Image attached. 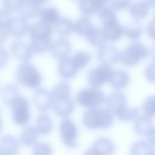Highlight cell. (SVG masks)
I'll list each match as a JSON object with an SVG mask.
<instances>
[{
    "label": "cell",
    "mask_w": 155,
    "mask_h": 155,
    "mask_svg": "<svg viewBox=\"0 0 155 155\" xmlns=\"http://www.w3.org/2000/svg\"><path fill=\"white\" fill-rule=\"evenodd\" d=\"M112 114L107 110L91 108L84 113L83 122L90 129H105L110 127L113 122Z\"/></svg>",
    "instance_id": "cell-1"
},
{
    "label": "cell",
    "mask_w": 155,
    "mask_h": 155,
    "mask_svg": "<svg viewBox=\"0 0 155 155\" xmlns=\"http://www.w3.org/2000/svg\"><path fill=\"white\" fill-rule=\"evenodd\" d=\"M16 75L18 81L29 88H35L40 84L41 78L38 70L32 65L23 63L17 68Z\"/></svg>",
    "instance_id": "cell-2"
},
{
    "label": "cell",
    "mask_w": 155,
    "mask_h": 155,
    "mask_svg": "<svg viewBox=\"0 0 155 155\" xmlns=\"http://www.w3.org/2000/svg\"><path fill=\"white\" fill-rule=\"evenodd\" d=\"M104 95L101 90L96 87H90L81 90L78 93L77 100L81 105L94 108L100 106L104 100Z\"/></svg>",
    "instance_id": "cell-3"
},
{
    "label": "cell",
    "mask_w": 155,
    "mask_h": 155,
    "mask_svg": "<svg viewBox=\"0 0 155 155\" xmlns=\"http://www.w3.org/2000/svg\"><path fill=\"white\" fill-rule=\"evenodd\" d=\"M59 131L62 141L65 145L71 148L77 147L78 130L73 121L69 119L62 121L60 125Z\"/></svg>",
    "instance_id": "cell-4"
},
{
    "label": "cell",
    "mask_w": 155,
    "mask_h": 155,
    "mask_svg": "<svg viewBox=\"0 0 155 155\" xmlns=\"http://www.w3.org/2000/svg\"><path fill=\"white\" fill-rule=\"evenodd\" d=\"M147 53V49L145 46L140 44L134 43L126 49L122 54V61L127 66H133L145 57Z\"/></svg>",
    "instance_id": "cell-5"
},
{
    "label": "cell",
    "mask_w": 155,
    "mask_h": 155,
    "mask_svg": "<svg viewBox=\"0 0 155 155\" xmlns=\"http://www.w3.org/2000/svg\"><path fill=\"white\" fill-rule=\"evenodd\" d=\"M109 66L103 65L91 70L87 77L88 81L91 86L98 87L109 82L113 71Z\"/></svg>",
    "instance_id": "cell-6"
},
{
    "label": "cell",
    "mask_w": 155,
    "mask_h": 155,
    "mask_svg": "<svg viewBox=\"0 0 155 155\" xmlns=\"http://www.w3.org/2000/svg\"><path fill=\"white\" fill-rule=\"evenodd\" d=\"M31 42L37 44H48L51 34L49 24L42 21L32 26L30 30Z\"/></svg>",
    "instance_id": "cell-7"
},
{
    "label": "cell",
    "mask_w": 155,
    "mask_h": 155,
    "mask_svg": "<svg viewBox=\"0 0 155 155\" xmlns=\"http://www.w3.org/2000/svg\"><path fill=\"white\" fill-rule=\"evenodd\" d=\"M105 102L107 110L115 115L127 105L125 96L118 91L110 94L106 98Z\"/></svg>",
    "instance_id": "cell-8"
},
{
    "label": "cell",
    "mask_w": 155,
    "mask_h": 155,
    "mask_svg": "<svg viewBox=\"0 0 155 155\" xmlns=\"http://www.w3.org/2000/svg\"><path fill=\"white\" fill-rule=\"evenodd\" d=\"M10 106L13 111V118L23 120L29 117V104L27 99L19 95L11 102Z\"/></svg>",
    "instance_id": "cell-9"
},
{
    "label": "cell",
    "mask_w": 155,
    "mask_h": 155,
    "mask_svg": "<svg viewBox=\"0 0 155 155\" xmlns=\"http://www.w3.org/2000/svg\"><path fill=\"white\" fill-rule=\"evenodd\" d=\"M28 28V24L26 18L19 15L12 17L6 31L13 36L18 37L24 35Z\"/></svg>",
    "instance_id": "cell-10"
},
{
    "label": "cell",
    "mask_w": 155,
    "mask_h": 155,
    "mask_svg": "<svg viewBox=\"0 0 155 155\" xmlns=\"http://www.w3.org/2000/svg\"><path fill=\"white\" fill-rule=\"evenodd\" d=\"M53 97L47 90L41 88L37 90L33 97L35 107L39 110L46 111L49 110L53 103Z\"/></svg>",
    "instance_id": "cell-11"
},
{
    "label": "cell",
    "mask_w": 155,
    "mask_h": 155,
    "mask_svg": "<svg viewBox=\"0 0 155 155\" xmlns=\"http://www.w3.org/2000/svg\"><path fill=\"white\" fill-rule=\"evenodd\" d=\"M134 128L136 134L141 136H147L154 129L151 117L144 114L137 116L135 119Z\"/></svg>",
    "instance_id": "cell-12"
},
{
    "label": "cell",
    "mask_w": 155,
    "mask_h": 155,
    "mask_svg": "<svg viewBox=\"0 0 155 155\" xmlns=\"http://www.w3.org/2000/svg\"><path fill=\"white\" fill-rule=\"evenodd\" d=\"M19 147L18 140L13 136L5 135L0 139V150L5 155H15Z\"/></svg>",
    "instance_id": "cell-13"
},
{
    "label": "cell",
    "mask_w": 155,
    "mask_h": 155,
    "mask_svg": "<svg viewBox=\"0 0 155 155\" xmlns=\"http://www.w3.org/2000/svg\"><path fill=\"white\" fill-rule=\"evenodd\" d=\"M10 50L12 54L20 61H25L31 58V48L25 42L16 40L11 45Z\"/></svg>",
    "instance_id": "cell-14"
},
{
    "label": "cell",
    "mask_w": 155,
    "mask_h": 155,
    "mask_svg": "<svg viewBox=\"0 0 155 155\" xmlns=\"http://www.w3.org/2000/svg\"><path fill=\"white\" fill-rule=\"evenodd\" d=\"M98 58L103 65L109 66L116 63L118 59L117 51L113 47L104 46L100 49Z\"/></svg>",
    "instance_id": "cell-15"
},
{
    "label": "cell",
    "mask_w": 155,
    "mask_h": 155,
    "mask_svg": "<svg viewBox=\"0 0 155 155\" xmlns=\"http://www.w3.org/2000/svg\"><path fill=\"white\" fill-rule=\"evenodd\" d=\"M55 112L58 116L66 117L72 112L74 104L73 100L69 97L64 99L56 100L54 105Z\"/></svg>",
    "instance_id": "cell-16"
},
{
    "label": "cell",
    "mask_w": 155,
    "mask_h": 155,
    "mask_svg": "<svg viewBox=\"0 0 155 155\" xmlns=\"http://www.w3.org/2000/svg\"><path fill=\"white\" fill-rule=\"evenodd\" d=\"M101 155H112L115 150V146L110 139L101 137L94 141L92 146Z\"/></svg>",
    "instance_id": "cell-17"
},
{
    "label": "cell",
    "mask_w": 155,
    "mask_h": 155,
    "mask_svg": "<svg viewBox=\"0 0 155 155\" xmlns=\"http://www.w3.org/2000/svg\"><path fill=\"white\" fill-rule=\"evenodd\" d=\"M130 78L125 71L118 70L113 71L109 82L112 86L117 89L125 88L128 84Z\"/></svg>",
    "instance_id": "cell-18"
},
{
    "label": "cell",
    "mask_w": 155,
    "mask_h": 155,
    "mask_svg": "<svg viewBox=\"0 0 155 155\" xmlns=\"http://www.w3.org/2000/svg\"><path fill=\"white\" fill-rule=\"evenodd\" d=\"M38 134L35 127L27 126L22 131L20 137L21 141L26 146H32L36 143Z\"/></svg>",
    "instance_id": "cell-19"
},
{
    "label": "cell",
    "mask_w": 155,
    "mask_h": 155,
    "mask_svg": "<svg viewBox=\"0 0 155 155\" xmlns=\"http://www.w3.org/2000/svg\"><path fill=\"white\" fill-rule=\"evenodd\" d=\"M153 146L148 141H138L134 143L130 150V155H150L154 151Z\"/></svg>",
    "instance_id": "cell-20"
},
{
    "label": "cell",
    "mask_w": 155,
    "mask_h": 155,
    "mask_svg": "<svg viewBox=\"0 0 155 155\" xmlns=\"http://www.w3.org/2000/svg\"><path fill=\"white\" fill-rule=\"evenodd\" d=\"M35 127L38 134L42 135L49 134L53 128L51 118L45 114L40 115L36 119Z\"/></svg>",
    "instance_id": "cell-21"
},
{
    "label": "cell",
    "mask_w": 155,
    "mask_h": 155,
    "mask_svg": "<svg viewBox=\"0 0 155 155\" xmlns=\"http://www.w3.org/2000/svg\"><path fill=\"white\" fill-rule=\"evenodd\" d=\"M104 0H85L80 3L81 8L82 11L87 14H94L101 10L106 4Z\"/></svg>",
    "instance_id": "cell-22"
},
{
    "label": "cell",
    "mask_w": 155,
    "mask_h": 155,
    "mask_svg": "<svg viewBox=\"0 0 155 155\" xmlns=\"http://www.w3.org/2000/svg\"><path fill=\"white\" fill-rule=\"evenodd\" d=\"M58 71L62 77L70 79L76 75L78 70L73 65L71 59H66L63 60L60 63Z\"/></svg>",
    "instance_id": "cell-23"
},
{
    "label": "cell",
    "mask_w": 155,
    "mask_h": 155,
    "mask_svg": "<svg viewBox=\"0 0 155 155\" xmlns=\"http://www.w3.org/2000/svg\"><path fill=\"white\" fill-rule=\"evenodd\" d=\"M103 29L106 39L114 40L119 38L121 35L123 29L117 21L104 26Z\"/></svg>",
    "instance_id": "cell-24"
},
{
    "label": "cell",
    "mask_w": 155,
    "mask_h": 155,
    "mask_svg": "<svg viewBox=\"0 0 155 155\" xmlns=\"http://www.w3.org/2000/svg\"><path fill=\"white\" fill-rule=\"evenodd\" d=\"M19 95L18 88L13 84H7L3 88L2 91L3 100L8 105H10L12 101Z\"/></svg>",
    "instance_id": "cell-25"
},
{
    "label": "cell",
    "mask_w": 155,
    "mask_h": 155,
    "mask_svg": "<svg viewBox=\"0 0 155 155\" xmlns=\"http://www.w3.org/2000/svg\"><path fill=\"white\" fill-rule=\"evenodd\" d=\"M152 2L149 1L134 4L130 7L131 13L136 18H142L147 14L149 7L153 3Z\"/></svg>",
    "instance_id": "cell-26"
},
{
    "label": "cell",
    "mask_w": 155,
    "mask_h": 155,
    "mask_svg": "<svg viewBox=\"0 0 155 155\" xmlns=\"http://www.w3.org/2000/svg\"><path fill=\"white\" fill-rule=\"evenodd\" d=\"M71 88L67 83L62 82L57 85L52 92V97L55 100H59L69 97Z\"/></svg>",
    "instance_id": "cell-27"
},
{
    "label": "cell",
    "mask_w": 155,
    "mask_h": 155,
    "mask_svg": "<svg viewBox=\"0 0 155 155\" xmlns=\"http://www.w3.org/2000/svg\"><path fill=\"white\" fill-rule=\"evenodd\" d=\"M138 112L137 108L129 107L126 105L116 115L120 120L129 121L135 120L138 116Z\"/></svg>",
    "instance_id": "cell-28"
},
{
    "label": "cell",
    "mask_w": 155,
    "mask_h": 155,
    "mask_svg": "<svg viewBox=\"0 0 155 155\" xmlns=\"http://www.w3.org/2000/svg\"><path fill=\"white\" fill-rule=\"evenodd\" d=\"M100 12L101 19L104 26L117 21L115 12L111 8L104 7Z\"/></svg>",
    "instance_id": "cell-29"
},
{
    "label": "cell",
    "mask_w": 155,
    "mask_h": 155,
    "mask_svg": "<svg viewBox=\"0 0 155 155\" xmlns=\"http://www.w3.org/2000/svg\"><path fill=\"white\" fill-rule=\"evenodd\" d=\"M90 58L88 54L81 52L76 54L71 60L74 67L78 70L84 67L88 63Z\"/></svg>",
    "instance_id": "cell-30"
},
{
    "label": "cell",
    "mask_w": 155,
    "mask_h": 155,
    "mask_svg": "<svg viewBox=\"0 0 155 155\" xmlns=\"http://www.w3.org/2000/svg\"><path fill=\"white\" fill-rule=\"evenodd\" d=\"M76 27L79 33L87 37L94 28L91 22L86 19H82L78 21L77 23Z\"/></svg>",
    "instance_id": "cell-31"
},
{
    "label": "cell",
    "mask_w": 155,
    "mask_h": 155,
    "mask_svg": "<svg viewBox=\"0 0 155 155\" xmlns=\"http://www.w3.org/2000/svg\"><path fill=\"white\" fill-rule=\"evenodd\" d=\"M88 38L91 42L95 45L101 44L106 39L103 29L95 28Z\"/></svg>",
    "instance_id": "cell-32"
},
{
    "label": "cell",
    "mask_w": 155,
    "mask_h": 155,
    "mask_svg": "<svg viewBox=\"0 0 155 155\" xmlns=\"http://www.w3.org/2000/svg\"><path fill=\"white\" fill-rule=\"evenodd\" d=\"M41 17L43 21L49 23L56 22L58 18L57 11L51 8H47L44 9L41 13Z\"/></svg>",
    "instance_id": "cell-33"
},
{
    "label": "cell",
    "mask_w": 155,
    "mask_h": 155,
    "mask_svg": "<svg viewBox=\"0 0 155 155\" xmlns=\"http://www.w3.org/2000/svg\"><path fill=\"white\" fill-rule=\"evenodd\" d=\"M52 150L46 143L39 142L36 144L33 149V155H52Z\"/></svg>",
    "instance_id": "cell-34"
},
{
    "label": "cell",
    "mask_w": 155,
    "mask_h": 155,
    "mask_svg": "<svg viewBox=\"0 0 155 155\" xmlns=\"http://www.w3.org/2000/svg\"><path fill=\"white\" fill-rule=\"evenodd\" d=\"M144 114L151 117L155 115V97L151 96L144 101L143 106Z\"/></svg>",
    "instance_id": "cell-35"
},
{
    "label": "cell",
    "mask_w": 155,
    "mask_h": 155,
    "mask_svg": "<svg viewBox=\"0 0 155 155\" xmlns=\"http://www.w3.org/2000/svg\"><path fill=\"white\" fill-rule=\"evenodd\" d=\"M12 17L10 12L5 9H0V28L6 31Z\"/></svg>",
    "instance_id": "cell-36"
},
{
    "label": "cell",
    "mask_w": 155,
    "mask_h": 155,
    "mask_svg": "<svg viewBox=\"0 0 155 155\" xmlns=\"http://www.w3.org/2000/svg\"><path fill=\"white\" fill-rule=\"evenodd\" d=\"M22 2L21 0H4L2 4L5 9L11 13L16 11H19Z\"/></svg>",
    "instance_id": "cell-37"
},
{
    "label": "cell",
    "mask_w": 155,
    "mask_h": 155,
    "mask_svg": "<svg viewBox=\"0 0 155 155\" xmlns=\"http://www.w3.org/2000/svg\"><path fill=\"white\" fill-rule=\"evenodd\" d=\"M141 32V29L138 26L129 27L126 31L127 36L131 38H137L140 35Z\"/></svg>",
    "instance_id": "cell-38"
},
{
    "label": "cell",
    "mask_w": 155,
    "mask_h": 155,
    "mask_svg": "<svg viewBox=\"0 0 155 155\" xmlns=\"http://www.w3.org/2000/svg\"><path fill=\"white\" fill-rule=\"evenodd\" d=\"M154 63L150 64L147 67L145 71V76L147 79L149 81L154 82L155 72Z\"/></svg>",
    "instance_id": "cell-39"
},
{
    "label": "cell",
    "mask_w": 155,
    "mask_h": 155,
    "mask_svg": "<svg viewBox=\"0 0 155 155\" xmlns=\"http://www.w3.org/2000/svg\"><path fill=\"white\" fill-rule=\"evenodd\" d=\"M9 58L7 51L0 47V69L4 67L7 62Z\"/></svg>",
    "instance_id": "cell-40"
},
{
    "label": "cell",
    "mask_w": 155,
    "mask_h": 155,
    "mask_svg": "<svg viewBox=\"0 0 155 155\" xmlns=\"http://www.w3.org/2000/svg\"><path fill=\"white\" fill-rule=\"evenodd\" d=\"M111 4L114 8L120 9L126 7L129 3L128 0H113L111 1Z\"/></svg>",
    "instance_id": "cell-41"
},
{
    "label": "cell",
    "mask_w": 155,
    "mask_h": 155,
    "mask_svg": "<svg viewBox=\"0 0 155 155\" xmlns=\"http://www.w3.org/2000/svg\"><path fill=\"white\" fill-rule=\"evenodd\" d=\"M147 136L148 142L154 147L155 144V129L150 132Z\"/></svg>",
    "instance_id": "cell-42"
},
{
    "label": "cell",
    "mask_w": 155,
    "mask_h": 155,
    "mask_svg": "<svg viewBox=\"0 0 155 155\" xmlns=\"http://www.w3.org/2000/svg\"><path fill=\"white\" fill-rule=\"evenodd\" d=\"M7 38V35L5 31L0 28V45L3 44Z\"/></svg>",
    "instance_id": "cell-43"
},
{
    "label": "cell",
    "mask_w": 155,
    "mask_h": 155,
    "mask_svg": "<svg viewBox=\"0 0 155 155\" xmlns=\"http://www.w3.org/2000/svg\"><path fill=\"white\" fill-rule=\"evenodd\" d=\"M148 33L150 36L152 38L154 37V21H151L149 25Z\"/></svg>",
    "instance_id": "cell-44"
},
{
    "label": "cell",
    "mask_w": 155,
    "mask_h": 155,
    "mask_svg": "<svg viewBox=\"0 0 155 155\" xmlns=\"http://www.w3.org/2000/svg\"><path fill=\"white\" fill-rule=\"evenodd\" d=\"M84 155H101L94 148L92 147L85 151Z\"/></svg>",
    "instance_id": "cell-45"
},
{
    "label": "cell",
    "mask_w": 155,
    "mask_h": 155,
    "mask_svg": "<svg viewBox=\"0 0 155 155\" xmlns=\"http://www.w3.org/2000/svg\"><path fill=\"white\" fill-rule=\"evenodd\" d=\"M2 128V123L0 119V131H1Z\"/></svg>",
    "instance_id": "cell-46"
},
{
    "label": "cell",
    "mask_w": 155,
    "mask_h": 155,
    "mask_svg": "<svg viewBox=\"0 0 155 155\" xmlns=\"http://www.w3.org/2000/svg\"><path fill=\"white\" fill-rule=\"evenodd\" d=\"M0 155H5L0 150Z\"/></svg>",
    "instance_id": "cell-47"
},
{
    "label": "cell",
    "mask_w": 155,
    "mask_h": 155,
    "mask_svg": "<svg viewBox=\"0 0 155 155\" xmlns=\"http://www.w3.org/2000/svg\"><path fill=\"white\" fill-rule=\"evenodd\" d=\"M150 155H155L154 151Z\"/></svg>",
    "instance_id": "cell-48"
}]
</instances>
